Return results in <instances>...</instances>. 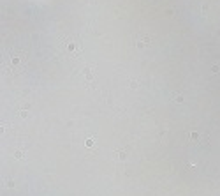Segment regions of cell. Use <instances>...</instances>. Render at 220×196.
Masks as SVG:
<instances>
[{"instance_id":"obj_1","label":"cell","mask_w":220,"mask_h":196,"mask_svg":"<svg viewBox=\"0 0 220 196\" xmlns=\"http://www.w3.org/2000/svg\"><path fill=\"white\" fill-rule=\"evenodd\" d=\"M148 42H150V37H141V39H137L136 46H137V48H145Z\"/></svg>"},{"instance_id":"obj_2","label":"cell","mask_w":220,"mask_h":196,"mask_svg":"<svg viewBox=\"0 0 220 196\" xmlns=\"http://www.w3.org/2000/svg\"><path fill=\"white\" fill-rule=\"evenodd\" d=\"M67 51H70V53H76V51H78V46H76L74 42H69V44H67Z\"/></svg>"},{"instance_id":"obj_3","label":"cell","mask_w":220,"mask_h":196,"mask_svg":"<svg viewBox=\"0 0 220 196\" xmlns=\"http://www.w3.org/2000/svg\"><path fill=\"white\" fill-rule=\"evenodd\" d=\"M85 76H86V79H88V81H90V79H92V76H93V74L90 73V69H85Z\"/></svg>"},{"instance_id":"obj_4","label":"cell","mask_w":220,"mask_h":196,"mask_svg":"<svg viewBox=\"0 0 220 196\" xmlns=\"http://www.w3.org/2000/svg\"><path fill=\"white\" fill-rule=\"evenodd\" d=\"M20 64V58H18V57H14V58H12V65H18Z\"/></svg>"},{"instance_id":"obj_5","label":"cell","mask_w":220,"mask_h":196,"mask_svg":"<svg viewBox=\"0 0 220 196\" xmlns=\"http://www.w3.org/2000/svg\"><path fill=\"white\" fill-rule=\"evenodd\" d=\"M93 145V140H92V138H90V140H86V147H92Z\"/></svg>"},{"instance_id":"obj_6","label":"cell","mask_w":220,"mask_h":196,"mask_svg":"<svg viewBox=\"0 0 220 196\" xmlns=\"http://www.w3.org/2000/svg\"><path fill=\"white\" fill-rule=\"evenodd\" d=\"M14 155H16V157H18V159H21V157H23V152H16Z\"/></svg>"}]
</instances>
